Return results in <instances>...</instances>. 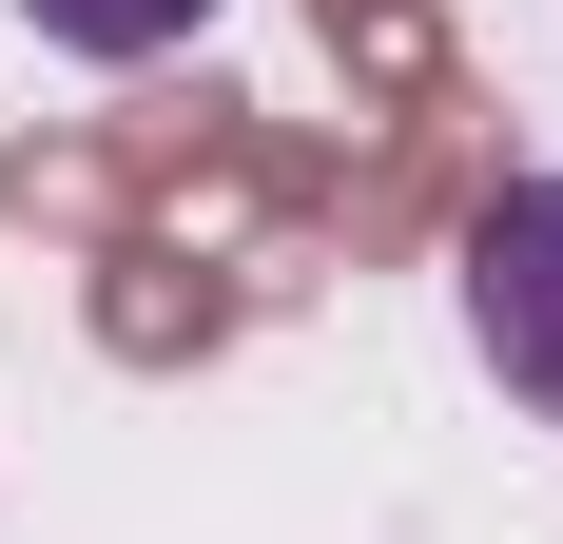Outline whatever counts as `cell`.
Returning a JSON list of instances; mask_svg holds the SVG:
<instances>
[{"label":"cell","mask_w":563,"mask_h":544,"mask_svg":"<svg viewBox=\"0 0 563 544\" xmlns=\"http://www.w3.org/2000/svg\"><path fill=\"white\" fill-rule=\"evenodd\" d=\"M20 20H40L58 58H175L195 20H214V0H20Z\"/></svg>","instance_id":"obj_2"},{"label":"cell","mask_w":563,"mask_h":544,"mask_svg":"<svg viewBox=\"0 0 563 544\" xmlns=\"http://www.w3.org/2000/svg\"><path fill=\"white\" fill-rule=\"evenodd\" d=\"M466 350L525 428H563V175H506L466 215Z\"/></svg>","instance_id":"obj_1"}]
</instances>
